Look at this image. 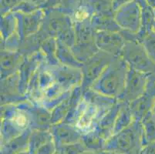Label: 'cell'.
Here are the masks:
<instances>
[{
	"label": "cell",
	"mask_w": 155,
	"mask_h": 154,
	"mask_svg": "<svg viewBox=\"0 0 155 154\" xmlns=\"http://www.w3.org/2000/svg\"><path fill=\"white\" fill-rule=\"evenodd\" d=\"M44 11V20L39 30V33L45 39L56 38L72 47L75 43L76 33L71 17L58 7Z\"/></svg>",
	"instance_id": "obj_1"
},
{
	"label": "cell",
	"mask_w": 155,
	"mask_h": 154,
	"mask_svg": "<svg viewBox=\"0 0 155 154\" xmlns=\"http://www.w3.org/2000/svg\"><path fill=\"white\" fill-rule=\"evenodd\" d=\"M129 66L120 56H115L91 89L108 97L118 99L125 86Z\"/></svg>",
	"instance_id": "obj_2"
},
{
	"label": "cell",
	"mask_w": 155,
	"mask_h": 154,
	"mask_svg": "<svg viewBox=\"0 0 155 154\" xmlns=\"http://www.w3.org/2000/svg\"><path fill=\"white\" fill-rule=\"evenodd\" d=\"M22 103L1 106L2 145L30 129V116Z\"/></svg>",
	"instance_id": "obj_3"
},
{
	"label": "cell",
	"mask_w": 155,
	"mask_h": 154,
	"mask_svg": "<svg viewBox=\"0 0 155 154\" xmlns=\"http://www.w3.org/2000/svg\"><path fill=\"white\" fill-rule=\"evenodd\" d=\"M143 146L141 123L134 120L129 126L114 133L106 141L104 149L120 154H139Z\"/></svg>",
	"instance_id": "obj_4"
},
{
	"label": "cell",
	"mask_w": 155,
	"mask_h": 154,
	"mask_svg": "<svg viewBox=\"0 0 155 154\" xmlns=\"http://www.w3.org/2000/svg\"><path fill=\"white\" fill-rule=\"evenodd\" d=\"M74 28L76 39L71 49L79 61L84 63L99 51L95 42L96 31L91 20L74 22Z\"/></svg>",
	"instance_id": "obj_5"
},
{
	"label": "cell",
	"mask_w": 155,
	"mask_h": 154,
	"mask_svg": "<svg viewBox=\"0 0 155 154\" xmlns=\"http://www.w3.org/2000/svg\"><path fill=\"white\" fill-rule=\"evenodd\" d=\"M103 116L95 106L82 98L77 108L67 116L64 122L75 126L84 134L97 129V124Z\"/></svg>",
	"instance_id": "obj_6"
},
{
	"label": "cell",
	"mask_w": 155,
	"mask_h": 154,
	"mask_svg": "<svg viewBox=\"0 0 155 154\" xmlns=\"http://www.w3.org/2000/svg\"><path fill=\"white\" fill-rule=\"evenodd\" d=\"M120 56L129 67L147 74H155V63L151 61L141 42L138 40L127 41Z\"/></svg>",
	"instance_id": "obj_7"
},
{
	"label": "cell",
	"mask_w": 155,
	"mask_h": 154,
	"mask_svg": "<svg viewBox=\"0 0 155 154\" xmlns=\"http://www.w3.org/2000/svg\"><path fill=\"white\" fill-rule=\"evenodd\" d=\"M115 56L99 50L87 61L83 63V90L91 88L96 80L99 78L107 66Z\"/></svg>",
	"instance_id": "obj_8"
},
{
	"label": "cell",
	"mask_w": 155,
	"mask_h": 154,
	"mask_svg": "<svg viewBox=\"0 0 155 154\" xmlns=\"http://www.w3.org/2000/svg\"><path fill=\"white\" fill-rule=\"evenodd\" d=\"M114 19L122 30L138 34L141 27V8L134 0L115 11Z\"/></svg>",
	"instance_id": "obj_9"
},
{
	"label": "cell",
	"mask_w": 155,
	"mask_h": 154,
	"mask_svg": "<svg viewBox=\"0 0 155 154\" xmlns=\"http://www.w3.org/2000/svg\"><path fill=\"white\" fill-rule=\"evenodd\" d=\"M150 74L129 67L123 92L117 100L130 103L145 93Z\"/></svg>",
	"instance_id": "obj_10"
},
{
	"label": "cell",
	"mask_w": 155,
	"mask_h": 154,
	"mask_svg": "<svg viewBox=\"0 0 155 154\" xmlns=\"http://www.w3.org/2000/svg\"><path fill=\"white\" fill-rule=\"evenodd\" d=\"M48 66L54 77L56 83L60 86L65 91H71L82 85L83 73L80 68L70 67L61 64L55 66L48 65Z\"/></svg>",
	"instance_id": "obj_11"
},
{
	"label": "cell",
	"mask_w": 155,
	"mask_h": 154,
	"mask_svg": "<svg viewBox=\"0 0 155 154\" xmlns=\"http://www.w3.org/2000/svg\"><path fill=\"white\" fill-rule=\"evenodd\" d=\"M14 13L17 19V32L22 40L39 32L45 17V11L42 8H39L31 13Z\"/></svg>",
	"instance_id": "obj_12"
},
{
	"label": "cell",
	"mask_w": 155,
	"mask_h": 154,
	"mask_svg": "<svg viewBox=\"0 0 155 154\" xmlns=\"http://www.w3.org/2000/svg\"><path fill=\"white\" fill-rule=\"evenodd\" d=\"M95 42L99 50L114 56H120L126 40L120 32L97 31Z\"/></svg>",
	"instance_id": "obj_13"
},
{
	"label": "cell",
	"mask_w": 155,
	"mask_h": 154,
	"mask_svg": "<svg viewBox=\"0 0 155 154\" xmlns=\"http://www.w3.org/2000/svg\"><path fill=\"white\" fill-rule=\"evenodd\" d=\"M56 148L64 145L76 143L82 139V133L75 126L67 122L53 124L50 129Z\"/></svg>",
	"instance_id": "obj_14"
},
{
	"label": "cell",
	"mask_w": 155,
	"mask_h": 154,
	"mask_svg": "<svg viewBox=\"0 0 155 154\" xmlns=\"http://www.w3.org/2000/svg\"><path fill=\"white\" fill-rule=\"evenodd\" d=\"M28 100L19 90V73L1 80V106L18 104Z\"/></svg>",
	"instance_id": "obj_15"
},
{
	"label": "cell",
	"mask_w": 155,
	"mask_h": 154,
	"mask_svg": "<svg viewBox=\"0 0 155 154\" xmlns=\"http://www.w3.org/2000/svg\"><path fill=\"white\" fill-rule=\"evenodd\" d=\"M30 116L31 129L49 130L52 126L51 112L39 104L32 103L29 100L22 103Z\"/></svg>",
	"instance_id": "obj_16"
},
{
	"label": "cell",
	"mask_w": 155,
	"mask_h": 154,
	"mask_svg": "<svg viewBox=\"0 0 155 154\" xmlns=\"http://www.w3.org/2000/svg\"><path fill=\"white\" fill-rule=\"evenodd\" d=\"M43 60L44 58L40 50L32 56L25 57L23 63H22L18 72L19 78V90L22 95L26 96L29 81L39 67V64Z\"/></svg>",
	"instance_id": "obj_17"
},
{
	"label": "cell",
	"mask_w": 155,
	"mask_h": 154,
	"mask_svg": "<svg viewBox=\"0 0 155 154\" xmlns=\"http://www.w3.org/2000/svg\"><path fill=\"white\" fill-rule=\"evenodd\" d=\"M24 59L19 51L1 50V80L17 73Z\"/></svg>",
	"instance_id": "obj_18"
},
{
	"label": "cell",
	"mask_w": 155,
	"mask_h": 154,
	"mask_svg": "<svg viewBox=\"0 0 155 154\" xmlns=\"http://www.w3.org/2000/svg\"><path fill=\"white\" fill-rule=\"evenodd\" d=\"M120 107V102L117 100L116 103L101 117L97 124V130L99 131L101 135L106 139V141L114 135V126Z\"/></svg>",
	"instance_id": "obj_19"
},
{
	"label": "cell",
	"mask_w": 155,
	"mask_h": 154,
	"mask_svg": "<svg viewBox=\"0 0 155 154\" xmlns=\"http://www.w3.org/2000/svg\"><path fill=\"white\" fill-rule=\"evenodd\" d=\"M83 98L89 103L95 106L103 115L107 112L118 100L117 99L104 95L91 88L84 90Z\"/></svg>",
	"instance_id": "obj_20"
},
{
	"label": "cell",
	"mask_w": 155,
	"mask_h": 154,
	"mask_svg": "<svg viewBox=\"0 0 155 154\" xmlns=\"http://www.w3.org/2000/svg\"><path fill=\"white\" fill-rule=\"evenodd\" d=\"M91 25L94 30L120 32L122 29L114 19V12L94 14L91 19Z\"/></svg>",
	"instance_id": "obj_21"
},
{
	"label": "cell",
	"mask_w": 155,
	"mask_h": 154,
	"mask_svg": "<svg viewBox=\"0 0 155 154\" xmlns=\"http://www.w3.org/2000/svg\"><path fill=\"white\" fill-rule=\"evenodd\" d=\"M56 56L60 64L73 68H80V69L82 68L83 63L77 59L72 51L71 47L59 39H57Z\"/></svg>",
	"instance_id": "obj_22"
},
{
	"label": "cell",
	"mask_w": 155,
	"mask_h": 154,
	"mask_svg": "<svg viewBox=\"0 0 155 154\" xmlns=\"http://www.w3.org/2000/svg\"><path fill=\"white\" fill-rule=\"evenodd\" d=\"M31 130V129H27L19 136L2 145V154H16L22 151L28 150Z\"/></svg>",
	"instance_id": "obj_23"
},
{
	"label": "cell",
	"mask_w": 155,
	"mask_h": 154,
	"mask_svg": "<svg viewBox=\"0 0 155 154\" xmlns=\"http://www.w3.org/2000/svg\"><path fill=\"white\" fill-rule=\"evenodd\" d=\"M81 142L87 151L99 152L104 149L106 139L101 135L97 129H94L83 134Z\"/></svg>",
	"instance_id": "obj_24"
},
{
	"label": "cell",
	"mask_w": 155,
	"mask_h": 154,
	"mask_svg": "<svg viewBox=\"0 0 155 154\" xmlns=\"http://www.w3.org/2000/svg\"><path fill=\"white\" fill-rule=\"evenodd\" d=\"M53 140V136L49 130H40V129H32L29 139V147L28 150L31 154L35 152L45 144Z\"/></svg>",
	"instance_id": "obj_25"
},
{
	"label": "cell",
	"mask_w": 155,
	"mask_h": 154,
	"mask_svg": "<svg viewBox=\"0 0 155 154\" xmlns=\"http://www.w3.org/2000/svg\"><path fill=\"white\" fill-rule=\"evenodd\" d=\"M120 102V107L115 122L114 134L124 129L134 121L130 104L126 102Z\"/></svg>",
	"instance_id": "obj_26"
},
{
	"label": "cell",
	"mask_w": 155,
	"mask_h": 154,
	"mask_svg": "<svg viewBox=\"0 0 155 154\" xmlns=\"http://www.w3.org/2000/svg\"><path fill=\"white\" fill-rule=\"evenodd\" d=\"M56 49L57 39L56 38L46 39L40 46L39 50L43 54L45 62L50 66H55L60 64L56 56Z\"/></svg>",
	"instance_id": "obj_27"
},
{
	"label": "cell",
	"mask_w": 155,
	"mask_h": 154,
	"mask_svg": "<svg viewBox=\"0 0 155 154\" xmlns=\"http://www.w3.org/2000/svg\"><path fill=\"white\" fill-rule=\"evenodd\" d=\"M17 19L15 13L11 12L1 16L0 20V39L5 40L14 33L17 32Z\"/></svg>",
	"instance_id": "obj_28"
},
{
	"label": "cell",
	"mask_w": 155,
	"mask_h": 154,
	"mask_svg": "<svg viewBox=\"0 0 155 154\" xmlns=\"http://www.w3.org/2000/svg\"><path fill=\"white\" fill-rule=\"evenodd\" d=\"M143 129V146L155 142V114L150 111L140 121Z\"/></svg>",
	"instance_id": "obj_29"
},
{
	"label": "cell",
	"mask_w": 155,
	"mask_h": 154,
	"mask_svg": "<svg viewBox=\"0 0 155 154\" xmlns=\"http://www.w3.org/2000/svg\"><path fill=\"white\" fill-rule=\"evenodd\" d=\"M70 94L66 100H63L61 103L59 104L51 111L52 125L63 122L66 120L70 112Z\"/></svg>",
	"instance_id": "obj_30"
},
{
	"label": "cell",
	"mask_w": 155,
	"mask_h": 154,
	"mask_svg": "<svg viewBox=\"0 0 155 154\" xmlns=\"http://www.w3.org/2000/svg\"><path fill=\"white\" fill-rule=\"evenodd\" d=\"M150 59L155 63V30L151 29L140 41Z\"/></svg>",
	"instance_id": "obj_31"
},
{
	"label": "cell",
	"mask_w": 155,
	"mask_h": 154,
	"mask_svg": "<svg viewBox=\"0 0 155 154\" xmlns=\"http://www.w3.org/2000/svg\"><path fill=\"white\" fill-rule=\"evenodd\" d=\"M22 44V39L18 32L7 38L5 40L1 39V50H8L18 52Z\"/></svg>",
	"instance_id": "obj_32"
},
{
	"label": "cell",
	"mask_w": 155,
	"mask_h": 154,
	"mask_svg": "<svg viewBox=\"0 0 155 154\" xmlns=\"http://www.w3.org/2000/svg\"><path fill=\"white\" fill-rule=\"evenodd\" d=\"M39 7L35 4L32 3L27 0H22V2H19L16 6L15 7L12 12H21V13H31L34 11L39 9Z\"/></svg>",
	"instance_id": "obj_33"
},
{
	"label": "cell",
	"mask_w": 155,
	"mask_h": 154,
	"mask_svg": "<svg viewBox=\"0 0 155 154\" xmlns=\"http://www.w3.org/2000/svg\"><path fill=\"white\" fill-rule=\"evenodd\" d=\"M22 0H0L1 16L12 12L15 7Z\"/></svg>",
	"instance_id": "obj_34"
},
{
	"label": "cell",
	"mask_w": 155,
	"mask_h": 154,
	"mask_svg": "<svg viewBox=\"0 0 155 154\" xmlns=\"http://www.w3.org/2000/svg\"><path fill=\"white\" fill-rule=\"evenodd\" d=\"M140 154H155V142L144 145L142 147Z\"/></svg>",
	"instance_id": "obj_35"
},
{
	"label": "cell",
	"mask_w": 155,
	"mask_h": 154,
	"mask_svg": "<svg viewBox=\"0 0 155 154\" xmlns=\"http://www.w3.org/2000/svg\"><path fill=\"white\" fill-rule=\"evenodd\" d=\"M132 1H134V0H112L113 9L115 12V11L117 10L120 7L128 3V2H132Z\"/></svg>",
	"instance_id": "obj_36"
},
{
	"label": "cell",
	"mask_w": 155,
	"mask_h": 154,
	"mask_svg": "<svg viewBox=\"0 0 155 154\" xmlns=\"http://www.w3.org/2000/svg\"><path fill=\"white\" fill-rule=\"evenodd\" d=\"M27 1H29L32 3L35 4L36 5H37L39 8H42V7L44 5V4L46 3V0H27Z\"/></svg>",
	"instance_id": "obj_37"
},
{
	"label": "cell",
	"mask_w": 155,
	"mask_h": 154,
	"mask_svg": "<svg viewBox=\"0 0 155 154\" xmlns=\"http://www.w3.org/2000/svg\"><path fill=\"white\" fill-rule=\"evenodd\" d=\"M97 154H120V153L114 152V151H109V150H105V149H104V150H101V152H97Z\"/></svg>",
	"instance_id": "obj_38"
},
{
	"label": "cell",
	"mask_w": 155,
	"mask_h": 154,
	"mask_svg": "<svg viewBox=\"0 0 155 154\" xmlns=\"http://www.w3.org/2000/svg\"><path fill=\"white\" fill-rule=\"evenodd\" d=\"M147 2L153 8H155V0H147Z\"/></svg>",
	"instance_id": "obj_39"
},
{
	"label": "cell",
	"mask_w": 155,
	"mask_h": 154,
	"mask_svg": "<svg viewBox=\"0 0 155 154\" xmlns=\"http://www.w3.org/2000/svg\"><path fill=\"white\" fill-rule=\"evenodd\" d=\"M16 154H31V153L29 152V150H26V151H22V152H19Z\"/></svg>",
	"instance_id": "obj_40"
},
{
	"label": "cell",
	"mask_w": 155,
	"mask_h": 154,
	"mask_svg": "<svg viewBox=\"0 0 155 154\" xmlns=\"http://www.w3.org/2000/svg\"><path fill=\"white\" fill-rule=\"evenodd\" d=\"M81 154H97V152H91V151H85V152H84Z\"/></svg>",
	"instance_id": "obj_41"
},
{
	"label": "cell",
	"mask_w": 155,
	"mask_h": 154,
	"mask_svg": "<svg viewBox=\"0 0 155 154\" xmlns=\"http://www.w3.org/2000/svg\"><path fill=\"white\" fill-rule=\"evenodd\" d=\"M152 111H153V113L155 114V101H154V103H153V107H152Z\"/></svg>",
	"instance_id": "obj_42"
},
{
	"label": "cell",
	"mask_w": 155,
	"mask_h": 154,
	"mask_svg": "<svg viewBox=\"0 0 155 154\" xmlns=\"http://www.w3.org/2000/svg\"><path fill=\"white\" fill-rule=\"evenodd\" d=\"M153 29H154L155 30V22H154V23H153Z\"/></svg>",
	"instance_id": "obj_43"
},
{
	"label": "cell",
	"mask_w": 155,
	"mask_h": 154,
	"mask_svg": "<svg viewBox=\"0 0 155 154\" xmlns=\"http://www.w3.org/2000/svg\"><path fill=\"white\" fill-rule=\"evenodd\" d=\"M153 12H154V16H155V8H153Z\"/></svg>",
	"instance_id": "obj_44"
},
{
	"label": "cell",
	"mask_w": 155,
	"mask_h": 154,
	"mask_svg": "<svg viewBox=\"0 0 155 154\" xmlns=\"http://www.w3.org/2000/svg\"><path fill=\"white\" fill-rule=\"evenodd\" d=\"M109 1H112V0H109Z\"/></svg>",
	"instance_id": "obj_45"
},
{
	"label": "cell",
	"mask_w": 155,
	"mask_h": 154,
	"mask_svg": "<svg viewBox=\"0 0 155 154\" xmlns=\"http://www.w3.org/2000/svg\"><path fill=\"white\" fill-rule=\"evenodd\" d=\"M60 1H61V2H62V1H63V0H60Z\"/></svg>",
	"instance_id": "obj_46"
}]
</instances>
